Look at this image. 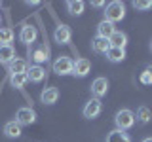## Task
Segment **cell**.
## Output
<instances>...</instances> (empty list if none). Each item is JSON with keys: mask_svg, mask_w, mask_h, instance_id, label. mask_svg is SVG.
Segmentation results:
<instances>
[{"mask_svg": "<svg viewBox=\"0 0 152 142\" xmlns=\"http://www.w3.org/2000/svg\"><path fill=\"white\" fill-rule=\"evenodd\" d=\"M124 17H126V4L120 2V0H114V2H110L104 8V21L118 23Z\"/></svg>", "mask_w": 152, "mask_h": 142, "instance_id": "obj_1", "label": "cell"}, {"mask_svg": "<svg viewBox=\"0 0 152 142\" xmlns=\"http://www.w3.org/2000/svg\"><path fill=\"white\" fill-rule=\"evenodd\" d=\"M114 123H116V129L127 131L135 125V114L131 110H127V108H122V110L116 114V117H114Z\"/></svg>", "mask_w": 152, "mask_h": 142, "instance_id": "obj_2", "label": "cell"}, {"mask_svg": "<svg viewBox=\"0 0 152 142\" xmlns=\"http://www.w3.org/2000/svg\"><path fill=\"white\" fill-rule=\"evenodd\" d=\"M72 63H74V61H70L69 57H65V55L57 57V59L53 61V72L59 74V76L72 74Z\"/></svg>", "mask_w": 152, "mask_h": 142, "instance_id": "obj_3", "label": "cell"}, {"mask_svg": "<svg viewBox=\"0 0 152 142\" xmlns=\"http://www.w3.org/2000/svg\"><path fill=\"white\" fill-rule=\"evenodd\" d=\"M103 110V102H101V99H91L89 102H86V106H84V117H88V120H93V117H97L99 114H101Z\"/></svg>", "mask_w": 152, "mask_h": 142, "instance_id": "obj_4", "label": "cell"}, {"mask_svg": "<svg viewBox=\"0 0 152 142\" xmlns=\"http://www.w3.org/2000/svg\"><path fill=\"white\" fill-rule=\"evenodd\" d=\"M15 121L19 125H32L36 121V112L32 108H19L17 110V116H15Z\"/></svg>", "mask_w": 152, "mask_h": 142, "instance_id": "obj_5", "label": "cell"}, {"mask_svg": "<svg viewBox=\"0 0 152 142\" xmlns=\"http://www.w3.org/2000/svg\"><path fill=\"white\" fill-rule=\"evenodd\" d=\"M91 72V61L89 59H76L72 63V74L78 76V78H84V76H88Z\"/></svg>", "mask_w": 152, "mask_h": 142, "instance_id": "obj_6", "label": "cell"}, {"mask_svg": "<svg viewBox=\"0 0 152 142\" xmlns=\"http://www.w3.org/2000/svg\"><path fill=\"white\" fill-rule=\"evenodd\" d=\"M38 38V30H36V27H31V25H25L21 28V32H19V40L23 42L25 46H31L32 42H34Z\"/></svg>", "mask_w": 152, "mask_h": 142, "instance_id": "obj_7", "label": "cell"}, {"mask_svg": "<svg viewBox=\"0 0 152 142\" xmlns=\"http://www.w3.org/2000/svg\"><path fill=\"white\" fill-rule=\"evenodd\" d=\"M108 91V80L107 78H97V80H93V83H91V93H93V97L95 99H101L104 97Z\"/></svg>", "mask_w": 152, "mask_h": 142, "instance_id": "obj_8", "label": "cell"}, {"mask_svg": "<svg viewBox=\"0 0 152 142\" xmlns=\"http://www.w3.org/2000/svg\"><path fill=\"white\" fill-rule=\"evenodd\" d=\"M27 78H28V82L40 83L42 80L46 78V70H44V66H40V64H32V66H28V70H27Z\"/></svg>", "mask_w": 152, "mask_h": 142, "instance_id": "obj_9", "label": "cell"}, {"mask_svg": "<svg viewBox=\"0 0 152 142\" xmlns=\"http://www.w3.org/2000/svg\"><path fill=\"white\" fill-rule=\"evenodd\" d=\"M70 36H72L70 27H66V25H57L55 32H53V38H55L57 44H69V42H70Z\"/></svg>", "mask_w": 152, "mask_h": 142, "instance_id": "obj_10", "label": "cell"}, {"mask_svg": "<svg viewBox=\"0 0 152 142\" xmlns=\"http://www.w3.org/2000/svg\"><path fill=\"white\" fill-rule=\"evenodd\" d=\"M27 70H28V63L25 59H17V57H15V59L8 64L10 76H12V74H27Z\"/></svg>", "mask_w": 152, "mask_h": 142, "instance_id": "obj_11", "label": "cell"}, {"mask_svg": "<svg viewBox=\"0 0 152 142\" xmlns=\"http://www.w3.org/2000/svg\"><path fill=\"white\" fill-rule=\"evenodd\" d=\"M114 32H116V28H114V23H110V21H104L103 19V21L97 25V36L99 38H107L108 40Z\"/></svg>", "mask_w": 152, "mask_h": 142, "instance_id": "obj_12", "label": "cell"}, {"mask_svg": "<svg viewBox=\"0 0 152 142\" xmlns=\"http://www.w3.org/2000/svg\"><path fill=\"white\" fill-rule=\"evenodd\" d=\"M15 49H13V46H0V63L2 64H10L13 59H15Z\"/></svg>", "mask_w": 152, "mask_h": 142, "instance_id": "obj_13", "label": "cell"}, {"mask_svg": "<svg viewBox=\"0 0 152 142\" xmlns=\"http://www.w3.org/2000/svg\"><path fill=\"white\" fill-rule=\"evenodd\" d=\"M40 99H42L44 104H55L57 99H59V89L57 87H46L44 91H42Z\"/></svg>", "mask_w": 152, "mask_h": 142, "instance_id": "obj_14", "label": "cell"}, {"mask_svg": "<svg viewBox=\"0 0 152 142\" xmlns=\"http://www.w3.org/2000/svg\"><path fill=\"white\" fill-rule=\"evenodd\" d=\"M108 44H110V47H120V49H126V44H127V36L124 34V32L116 30L114 34L108 38Z\"/></svg>", "mask_w": 152, "mask_h": 142, "instance_id": "obj_15", "label": "cell"}, {"mask_svg": "<svg viewBox=\"0 0 152 142\" xmlns=\"http://www.w3.org/2000/svg\"><path fill=\"white\" fill-rule=\"evenodd\" d=\"M91 49L95 51V53H104V55H107V51L110 49V44H108L107 38H99V36H95V38H93V42H91Z\"/></svg>", "mask_w": 152, "mask_h": 142, "instance_id": "obj_16", "label": "cell"}, {"mask_svg": "<svg viewBox=\"0 0 152 142\" xmlns=\"http://www.w3.org/2000/svg\"><path fill=\"white\" fill-rule=\"evenodd\" d=\"M4 135L10 136V138H19L21 136V125L17 121H8L4 125Z\"/></svg>", "mask_w": 152, "mask_h": 142, "instance_id": "obj_17", "label": "cell"}, {"mask_svg": "<svg viewBox=\"0 0 152 142\" xmlns=\"http://www.w3.org/2000/svg\"><path fill=\"white\" fill-rule=\"evenodd\" d=\"M107 142H131L129 135H127L126 131H120V129H114L108 133L107 136Z\"/></svg>", "mask_w": 152, "mask_h": 142, "instance_id": "obj_18", "label": "cell"}, {"mask_svg": "<svg viewBox=\"0 0 152 142\" xmlns=\"http://www.w3.org/2000/svg\"><path fill=\"white\" fill-rule=\"evenodd\" d=\"M107 59L110 63H122L126 59V49H120V47H110L107 51Z\"/></svg>", "mask_w": 152, "mask_h": 142, "instance_id": "obj_19", "label": "cell"}, {"mask_svg": "<svg viewBox=\"0 0 152 142\" xmlns=\"http://www.w3.org/2000/svg\"><path fill=\"white\" fill-rule=\"evenodd\" d=\"M31 59L34 61V64L42 66V63L48 61V49H46V47H36V49H32L31 51Z\"/></svg>", "mask_w": 152, "mask_h": 142, "instance_id": "obj_20", "label": "cell"}, {"mask_svg": "<svg viewBox=\"0 0 152 142\" xmlns=\"http://www.w3.org/2000/svg\"><path fill=\"white\" fill-rule=\"evenodd\" d=\"M84 8H86V4L82 0H69V2H66V9H69L72 15H82Z\"/></svg>", "mask_w": 152, "mask_h": 142, "instance_id": "obj_21", "label": "cell"}, {"mask_svg": "<svg viewBox=\"0 0 152 142\" xmlns=\"http://www.w3.org/2000/svg\"><path fill=\"white\" fill-rule=\"evenodd\" d=\"M150 117H152V112H150V108H146V106H141L139 110H137V116H135V120L139 121V123H148L150 121Z\"/></svg>", "mask_w": 152, "mask_h": 142, "instance_id": "obj_22", "label": "cell"}, {"mask_svg": "<svg viewBox=\"0 0 152 142\" xmlns=\"http://www.w3.org/2000/svg\"><path fill=\"white\" fill-rule=\"evenodd\" d=\"M27 82H28L27 74H12V76H10V83H12L15 89H21Z\"/></svg>", "mask_w": 152, "mask_h": 142, "instance_id": "obj_23", "label": "cell"}, {"mask_svg": "<svg viewBox=\"0 0 152 142\" xmlns=\"http://www.w3.org/2000/svg\"><path fill=\"white\" fill-rule=\"evenodd\" d=\"M0 40H2V44H0V46H12V42H13V30H12V28H8V27L0 28Z\"/></svg>", "mask_w": 152, "mask_h": 142, "instance_id": "obj_24", "label": "cell"}, {"mask_svg": "<svg viewBox=\"0 0 152 142\" xmlns=\"http://www.w3.org/2000/svg\"><path fill=\"white\" fill-rule=\"evenodd\" d=\"M133 8L135 9H150L152 2L150 0H135V2H133Z\"/></svg>", "mask_w": 152, "mask_h": 142, "instance_id": "obj_25", "label": "cell"}, {"mask_svg": "<svg viewBox=\"0 0 152 142\" xmlns=\"http://www.w3.org/2000/svg\"><path fill=\"white\" fill-rule=\"evenodd\" d=\"M139 80H141V83H142V85H150V80H148V76H146V72H141Z\"/></svg>", "mask_w": 152, "mask_h": 142, "instance_id": "obj_26", "label": "cell"}, {"mask_svg": "<svg viewBox=\"0 0 152 142\" xmlns=\"http://www.w3.org/2000/svg\"><path fill=\"white\" fill-rule=\"evenodd\" d=\"M145 72H146V76H148V80H150V85H152V64H148L145 68Z\"/></svg>", "mask_w": 152, "mask_h": 142, "instance_id": "obj_27", "label": "cell"}, {"mask_svg": "<svg viewBox=\"0 0 152 142\" xmlns=\"http://www.w3.org/2000/svg\"><path fill=\"white\" fill-rule=\"evenodd\" d=\"M91 6H93V8H103V6H104V2H103V0H93Z\"/></svg>", "mask_w": 152, "mask_h": 142, "instance_id": "obj_28", "label": "cell"}, {"mask_svg": "<svg viewBox=\"0 0 152 142\" xmlns=\"http://www.w3.org/2000/svg\"><path fill=\"white\" fill-rule=\"evenodd\" d=\"M142 142H152V136H148V138H145Z\"/></svg>", "mask_w": 152, "mask_h": 142, "instance_id": "obj_29", "label": "cell"}, {"mask_svg": "<svg viewBox=\"0 0 152 142\" xmlns=\"http://www.w3.org/2000/svg\"><path fill=\"white\" fill-rule=\"evenodd\" d=\"M0 44H2V40H0Z\"/></svg>", "mask_w": 152, "mask_h": 142, "instance_id": "obj_30", "label": "cell"}, {"mask_svg": "<svg viewBox=\"0 0 152 142\" xmlns=\"http://www.w3.org/2000/svg\"><path fill=\"white\" fill-rule=\"evenodd\" d=\"M150 47H152V44H150Z\"/></svg>", "mask_w": 152, "mask_h": 142, "instance_id": "obj_31", "label": "cell"}]
</instances>
